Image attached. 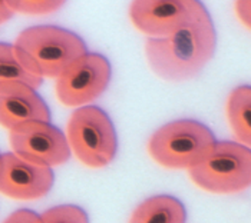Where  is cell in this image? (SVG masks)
<instances>
[{
    "label": "cell",
    "mask_w": 251,
    "mask_h": 223,
    "mask_svg": "<svg viewBox=\"0 0 251 223\" xmlns=\"http://www.w3.org/2000/svg\"><path fill=\"white\" fill-rule=\"evenodd\" d=\"M112 77V67L100 53H86L75 60L56 82L59 102L69 108H82L105 92Z\"/></svg>",
    "instance_id": "6"
},
{
    "label": "cell",
    "mask_w": 251,
    "mask_h": 223,
    "mask_svg": "<svg viewBox=\"0 0 251 223\" xmlns=\"http://www.w3.org/2000/svg\"><path fill=\"white\" fill-rule=\"evenodd\" d=\"M13 47L20 63L30 73L42 79L59 77L75 60L88 53L82 37L53 24L25 29Z\"/></svg>",
    "instance_id": "2"
},
{
    "label": "cell",
    "mask_w": 251,
    "mask_h": 223,
    "mask_svg": "<svg viewBox=\"0 0 251 223\" xmlns=\"http://www.w3.org/2000/svg\"><path fill=\"white\" fill-rule=\"evenodd\" d=\"M251 89L249 85L237 86L227 100V117L238 143L250 146L251 142Z\"/></svg>",
    "instance_id": "12"
},
{
    "label": "cell",
    "mask_w": 251,
    "mask_h": 223,
    "mask_svg": "<svg viewBox=\"0 0 251 223\" xmlns=\"http://www.w3.org/2000/svg\"><path fill=\"white\" fill-rule=\"evenodd\" d=\"M202 3L194 0H139L132 1L129 19L150 39L167 37L190 22Z\"/></svg>",
    "instance_id": "8"
},
{
    "label": "cell",
    "mask_w": 251,
    "mask_h": 223,
    "mask_svg": "<svg viewBox=\"0 0 251 223\" xmlns=\"http://www.w3.org/2000/svg\"><path fill=\"white\" fill-rule=\"evenodd\" d=\"M217 49V32L204 4L175 33L147 39L145 56L151 70L167 82H185L202 72Z\"/></svg>",
    "instance_id": "1"
},
{
    "label": "cell",
    "mask_w": 251,
    "mask_h": 223,
    "mask_svg": "<svg viewBox=\"0 0 251 223\" xmlns=\"http://www.w3.org/2000/svg\"><path fill=\"white\" fill-rule=\"evenodd\" d=\"M66 140L79 162L86 166H108L115 159V126L109 114L98 106H82L71 114Z\"/></svg>",
    "instance_id": "5"
},
{
    "label": "cell",
    "mask_w": 251,
    "mask_h": 223,
    "mask_svg": "<svg viewBox=\"0 0 251 223\" xmlns=\"http://www.w3.org/2000/svg\"><path fill=\"white\" fill-rule=\"evenodd\" d=\"M26 122H50V111L43 97L25 83L0 85V126L12 130Z\"/></svg>",
    "instance_id": "10"
},
{
    "label": "cell",
    "mask_w": 251,
    "mask_h": 223,
    "mask_svg": "<svg viewBox=\"0 0 251 223\" xmlns=\"http://www.w3.org/2000/svg\"><path fill=\"white\" fill-rule=\"evenodd\" d=\"M40 216V223H89L85 209L76 204H59L45 210Z\"/></svg>",
    "instance_id": "14"
},
{
    "label": "cell",
    "mask_w": 251,
    "mask_h": 223,
    "mask_svg": "<svg viewBox=\"0 0 251 223\" xmlns=\"http://www.w3.org/2000/svg\"><path fill=\"white\" fill-rule=\"evenodd\" d=\"M12 82H19L33 89H39L43 83V79L30 73L20 63L13 45L0 42V85Z\"/></svg>",
    "instance_id": "13"
},
{
    "label": "cell",
    "mask_w": 251,
    "mask_h": 223,
    "mask_svg": "<svg viewBox=\"0 0 251 223\" xmlns=\"http://www.w3.org/2000/svg\"><path fill=\"white\" fill-rule=\"evenodd\" d=\"M3 223H40V216L30 209H19L10 213Z\"/></svg>",
    "instance_id": "16"
},
{
    "label": "cell",
    "mask_w": 251,
    "mask_h": 223,
    "mask_svg": "<svg viewBox=\"0 0 251 223\" xmlns=\"http://www.w3.org/2000/svg\"><path fill=\"white\" fill-rule=\"evenodd\" d=\"M12 153L43 167L60 166L71 159L66 136L50 122H26L9 130Z\"/></svg>",
    "instance_id": "7"
},
{
    "label": "cell",
    "mask_w": 251,
    "mask_h": 223,
    "mask_svg": "<svg viewBox=\"0 0 251 223\" xmlns=\"http://www.w3.org/2000/svg\"><path fill=\"white\" fill-rule=\"evenodd\" d=\"M235 12L238 15L240 20L244 23L246 27H250L251 19V3L250 1H237L235 4Z\"/></svg>",
    "instance_id": "17"
},
{
    "label": "cell",
    "mask_w": 251,
    "mask_h": 223,
    "mask_svg": "<svg viewBox=\"0 0 251 223\" xmlns=\"http://www.w3.org/2000/svg\"><path fill=\"white\" fill-rule=\"evenodd\" d=\"M55 182L53 170L29 163L15 153L0 155V193L18 201L46 196Z\"/></svg>",
    "instance_id": "9"
},
{
    "label": "cell",
    "mask_w": 251,
    "mask_h": 223,
    "mask_svg": "<svg viewBox=\"0 0 251 223\" xmlns=\"http://www.w3.org/2000/svg\"><path fill=\"white\" fill-rule=\"evenodd\" d=\"M184 203L170 195H156L135 207L128 223H185Z\"/></svg>",
    "instance_id": "11"
},
{
    "label": "cell",
    "mask_w": 251,
    "mask_h": 223,
    "mask_svg": "<svg viewBox=\"0 0 251 223\" xmlns=\"http://www.w3.org/2000/svg\"><path fill=\"white\" fill-rule=\"evenodd\" d=\"M215 142L207 125L194 119H178L155 132L148 142V152L161 166L190 169L207 155Z\"/></svg>",
    "instance_id": "4"
},
{
    "label": "cell",
    "mask_w": 251,
    "mask_h": 223,
    "mask_svg": "<svg viewBox=\"0 0 251 223\" xmlns=\"http://www.w3.org/2000/svg\"><path fill=\"white\" fill-rule=\"evenodd\" d=\"M13 16H15V13H13V10L9 7L7 1H0V24L9 22Z\"/></svg>",
    "instance_id": "18"
},
{
    "label": "cell",
    "mask_w": 251,
    "mask_h": 223,
    "mask_svg": "<svg viewBox=\"0 0 251 223\" xmlns=\"http://www.w3.org/2000/svg\"><path fill=\"white\" fill-rule=\"evenodd\" d=\"M9 7L13 10V13L20 15H29V16H43L58 12L59 9L65 4V1L58 0H10L7 1Z\"/></svg>",
    "instance_id": "15"
},
{
    "label": "cell",
    "mask_w": 251,
    "mask_h": 223,
    "mask_svg": "<svg viewBox=\"0 0 251 223\" xmlns=\"http://www.w3.org/2000/svg\"><path fill=\"white\" fill-rule=\"evenodd\" d=\"M188 173L194 183L207 192L220 195L243 192L251 183L250 148L231 140L215 142Z\"/></svg>",
    "instance_id": "3"
}]
</instances>
